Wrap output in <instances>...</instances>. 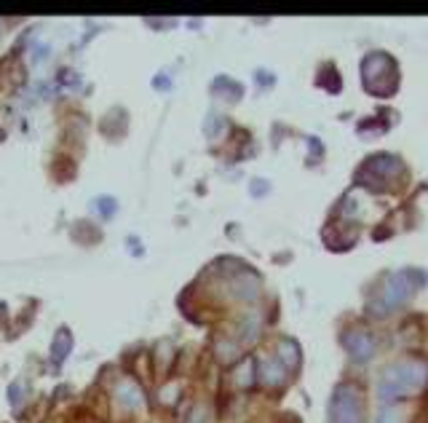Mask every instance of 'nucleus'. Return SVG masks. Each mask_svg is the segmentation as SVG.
Wrapping results in <instances>:
<instances>
[{
	"label": "nucleus",
	"mask_w": 428,
	"mask_h": 423,
	"mask_svg": "<svg viewBox=\"0 0 428 423\" xmlns=\"http://www.w3.org/2000/svg\"><path fill=\"white\" fill-rule=\"evenodd\" d=\"M70 348H72V335H70V330L62 327V330L54 335V343H51V359H54L57 365L59 362H65V356L70 354Z\"/></svg>",
	"instance_id": "9b49d317"
},
{
	"label": "nucleus",
	"mask_w": 428,
	"mask_h": 423,
	"mask_svg": "<svg viewBox=\"0 0 428 423\" xmlns=\"http://www.w3.org/2000/svg\"><path fill=\"white\" fill-rule=\"evenodd\" d=\"M426 282V276L420 271H412V268H405V271H396V274L388 276V282L383 287V300L388 309H394L399 303H407V300L415 295L420 284Z\"/></svg>",
	"instance_id": "20e7f679"
},
{
	"label": "nucleus",
	"mask_w": 428,
	"mask_h": 423,
	"mask_svg": "<svg viewBox=\"0 0 428 423\" xmlns=\"http://www.w3.org/2000/svg\"><path fill=\"white\" fill-rule=\"evenodd\" d=\"M332 423H364V397L353 383H337L329 400Z\"/></svg>",
	"instance_id": "7ed1b4c3"
},
{
	"label": "nucleus",
	"mask_w": 428,
	"mask_h": 423,
	"mask_svg": "<svg viewBox=\"0 0 428 423\" xmlns=\"http://www.w3.org/2000/svg\"><path fill=\"white\" fill-rule=\"evenodd\" d=\"M177 397H180V386H166V389L161 391L163 405H174V402H177Z\"/></svg>",
	"instance_id": "4468645a"
},
{
	"label": "nucleus",
	"mask_w": 428,
	"mask_h": 423,
	"mask_svg": "<svg viewBox=\"0 0 428 423\" xmlns=\"http://www.w3.org/2000/svg\"><path fill=\"white\" fill-rule=\"evenodd\" d=\"M399 174H402V161L383 153V156H372L364 161L356 177H359V183L372 185V180H394Z\"/></svg>",
	"instance_id": "39448f33"
},
{
	"label": "nucleus",
	"mask_w": 428,
	"mask_h": 423,
	"mask_svg": "<svg viewBox=\"0 0 428 423\" xmlns=\"http://www.w3.org/2000/svg\"><path fill=\"white\" fill-rule=\"evenodd\" d=\"M278 362L284 365V370H297L300 367V348L295 341H281L278 343Z\"/></svg>",
	"instance_id": "1a4fd4ad"
},
{
	"label": "nucleus",
	"mask_w": 428,
	"mask_h": 423,
	"mask_svg": "<svg viewBox=\"0 0 428 423\" xmlns=\"http://www.w3.org/2000/svg\"><path fill=\"white\" fill-rule=\"evenodd\" d=\"M361 83L372 97H391L399 89V65L385 51H372L361 62Z\"/></svg>",
	"instance_id": "f03ea898"
},
{
	"label": "nucleus",
	"mask_w": 428,
	"mask_h": 423,
	"mask_svg": "<svg viewBox=\"0 0 428 423\" xmlns=\"http://www.w3.org/2000/svg\"><path fill=\"white\" fill-rule=\"evenodd\" d=\"M343 348L353 362H367L375 356V338L367 330H348L343 332Z\"/></svg>",
	"instance_id": "423d86ee"
},
{
	"label": "nucleus",
	"mask_w": 428,
	"mask_h": 423,
	"mask_svg": "<svg viewBox=\"0 0 428 423\" xmlns=\"http://www.w3.org/2000/svg\"><path fill=\"white\" fill-rule=\"evenodd\" d=\"M252 383H255V362L243 359L241 365L233 370V386L236 389H252Z\"/></svg>",
	"instance_id": "9d476101"
},
{
	"label": "nucleus",
	"mask_w": 428,
	"mask_h": 423,
	"mask_svg": "<svg viewBox=\"0 0 428 423\" xmlns=\"http://www.w3.org/2000/svg\"><path fill=\"white\" fill-rule=\"evenodd\" d=\"M97 206L102 209L104 218H110V215L116 212V201H113V198H99V201H97Z\"/></svg>",
	"instance_id": "dca6fc26"
},
{
	"label": "nucleus",
	"mask_w": 428,
	"mask_h": 423,
	"mask_svg": "<svg viewBox=\"0 0 428 423\" xmlns=\"http://www.w3.org/2000/svg\"><path fill=\"white\" fill-rule=\"evenodd\" d=\"M22 380H16V383H11V389H9V400H11V405H19L22 402Z\"/></svg>",
	"instance_id": "2eb2a0df"
},
{
	"label": "nucleus",
	"mask_w": 428,
	"mask_h": 423,
	"mask_svg": "<svg viewBox=\"0 0 428 423\" xmlns=\"http://www.w3.org/2000/svg\"><path fill=\"white\" fill-rule=\"evenodd\" d=\"M3 316H6V309H3V306H0V319H3Z\"/></svg>",
	"instance_id": "f3484780"
},
{
	"label": "nucleus",
	"mask_w": 428,
	"mask_h": 423,
	"mask_svg": "<svg viewBox=\"0 0 428 423\" xmlns=\"http://www.w3.org/2000/svg\"><path fill=\"white\" fill-rule=\"evenodd\" d=\"M113 397H116V402L124 407V410H139V407L145 405V394H142V389H139L137 380H131V378L118 380Z\"/></svg>",
	"instance_id": "0eeeda50"
},
{
	"label": "nucleus",
	"mask_w": 428,
	"mask_h": 423,
	"mask_svg": "<svg viewBox=\"0 0 428 423\" xmlns=\"http://www.w3.org/2000/svg\"><path fill=\"white\" fill-rule=\"evenodd\" d=\"M217 356H220V362L231 365L233 359H238V348H236L233 343H220L217 346Z\"/></svg>",
	"instance_id": "ddd939ff"
},
{
	"label": "nucleus",
	"mask_w": 428,
	"mask_h": 423,
	"mask_svg": "<svg viewBox=\"0 0 428 423\" xmlns=\"http://www.w3.org/2000/svg\"><path fill=\"white\" fill-rule=\"evenodd\" d=\"M375 423H405V410H402V407H394V405H388V407H383V410L378 412Z\"/></svg>",
	"instance_id": "f8f14e48"
},
{
	"label": "nucleus",
	"mask_w": 428,
	"mask_h": 423,
	"mask_svg": "<svg viewBox=\"0 0 428 423\" xmlns=\"http://www.w3.org/2000/svg\"><path fill=\"white\" fill-rule=\"evenodd\" d=\"M260 378H263V383H265L268 389H278V386H284V380H287V370H284V365H281L278 359H263Z\"/></svg>",
	"instance_id": "6e6552de"
},
{
	"label": "nucleus",
	"mask_w": 428,
	"mask_h": 423,
	"mask_svg": "<svg viewBox=\"0 0 428 423\" xmlns=\"http://www.w3.org/2000/svg\"><path fill=\"white\" fill-rule=\"evenodd\" d=\"M428 389V362L426 359H402L394 362L383 373L378 383V397L383 402L399 400V397H417Z\"/></svg>",
	"instance_id": "f257e3e1"
}]
</instances>
